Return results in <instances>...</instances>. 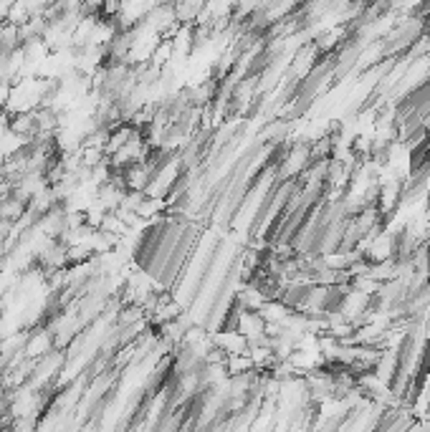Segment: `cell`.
Instances as JSON below:
<instances>
[{"label": "cell", "instance_id": "1", "mask_svg": "<svg viewBox=\"0 0 430 432\" xmlns=\"http://www.w3.org/2000/svg\"><path fill=\"white\" fill-rule=\"evenodd\" d=\"M48 334H38V336H33L31 341H28V357H38V354H44L46 349H48Z\"/></svg>", "mask_w": 430, "mask_h": 432}]
</instances>
